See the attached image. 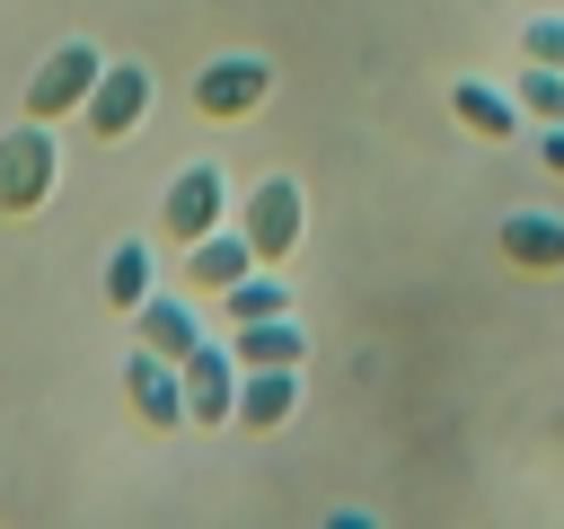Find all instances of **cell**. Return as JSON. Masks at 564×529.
I'll list each match as a JSON object with an SVG mask.
<instances>
[{
	"instance_id": "11",
	"label": "cell",
	"mask_w": 564,
	"mask_h": 529,
	"mask_svg": "<svg viewBox=\"0 0 564 529\" xmlns=\"http://www.w3.org/2000/svg\"><path fill=\"white\" fill-rule=\"evenodd\" d=\"M203 335H212V326L194 317V291H150V300L132 309V344H150V353H167V361H185Z\"/></svg>"
},
{
	"instance_id": "15",
	"label": "cell",
	"mask_w": 564,
	"mask_h": 529,
	"mask_svg": "<svg viewBox=\"0 0 564 529\" xmlns=\"http://www.w3.org/2000/svg\"><path fill=\"white\" fill-rule=\"evenodd\" d=\"M300 414V370H247L238 379V432H282Z\"/></svg>"
},
{
	"instance_id": "14",
	"label": "cell",
	"mask_w": 564,
	"mask_h": 529,
	"mask_svg": "<svg viewBox=\"0 0 564 529\" xmlns=\"http://www.w3.org/2000/svg\"><path fill=\"white\" fill-rule=\"evenodd\" d=\"M97 291H106V309H115V317H132V309L159 291V247H150V238H115V247H106Z\"/></svg>"
},
{
	"instance_id": "1",
	"label": "cell",
	"mask_w": 564,
	"mask_h": 529,
	"mask_svg": "<svg viewBox=\"0 0 564 529\" xmlns=\"http://www.w3.org/2000/svg\"><path fill=\"white\" fill-rule=\"evenodd\" d=\"M229 212H238V185H229L220 159H185V168H167V194H159V238H167V247H194V238L229 229Z\"/></svg>"
},
{
	"instance_id": "3",
	"label": "cell",
	"mask_w": 564,
	"mask_h": 529,
	"mask_svg": "<svg viewBox=\"0 0 564 529\" xmlns=\"http://www.w3.org/2000/svg\"><path fill=\"white\" fill-rule=\"evenodd\" d=\"M97 71H106V44L97 35H62L35 71H26V88H18V106L35 115V123H70L79 106H88V88H97Z\"/></svg>"
},
{
	"instance_id": "10",
	"label": "cell",
	"mask_w": 564,
	"mask_h": 529,
	"mask_svg": "<svg viewBox=\"0 0 564 529\" xmlns=\"http://www.w3.org/2000/svg\"><path fill=\"white\" fill-rule=\"evenodd\" d=\"M449 115H458V132H476V141H520L529 132V115H520V88H494V79H449Z\"/></svg>"
},
{
	"instance_id": "18",
	"label": "cell",
	"mask_w": 564,
	"mask_h": 529,
	"mask_svg": "<svg viewBox=\"0 0 564 529\" xmlns=\"http://www.w3.org/2000/svg\"><path fill=\"white\" fill-rule=\"evenodd\" d=\"M520 53H529V62H555V71H564V18H529V26H520Z\"/></svg>"
},
{
	"instance_id": "9",
	"label": "cell",
	"mask_w": 564,
	"mask_h": 529,
	"mask_svg": "<svg viewBox=\"0 0 564 529\" xmlns=\"http://www.w3.org/2000/svg\"><path fill=\"white\" fill-rule=\"evenodd\" d=\"M494 247H502V264H511V273L555 282V273H564V212L520 203V212H502V220H494Z\"/></svg>"
},
{
	"instance_id": "19",
	"label": "cell",
	"mask_w": 564,
	"mask_h": 529,
	"mask_svg": "<svg viewBox=\"0 0 564 529\" xmlns=\"http://www.w3.org/2000/svg\"><path fill=\"white\" fill-rule=\"evenodd\" d=\"M538 168H546V176H564V123H546V132H538Z\"/></svg>"
},
{
	"instance_id": "16",
	"label": "cell",
	"mask_w": 564,
	"mask_h": 529,
	"mask_svg": "<svg viewBox=\"0 0 564 529\" xmlns=\"http://www.w3.org/2000/svg\"><path fill=\"white\" fill-rule=\"evenodd\" d=\"M212 309H220L229 326H247V317H282V309H291V282H282V264H256V273H238Z\"/></svg>"
},
{
	"instance_id": "7",
	"label": "cell",
	"mask_w": 564,
	"mask_h": 529,
	"mask_svg": "<svg viewBox=\"0 0 564 529\" xmlns=\"http://www.w3.org/2000/svg\"><path fill=\"white\" fill-rule=\"evenodd\" d=\"M176 370H185V423H194V432L238 423V379H247V361H238L220 335H203V344H194Z\"/></svg>"
},
{
	"instance_id": "2",
	"label": "cell",
	"mask_w": 564,
	"mask_h": 529,
	"mask_svg": "<svg viewBox=\"0 0 564 529\" xmlns=\"http://www.w3.org/2000/svg\"><path fill=\"white\" fill-rule=\"evenodd\" d=\"M53 185H62V141H53V123L18 115V123L0 132V220L44 212V203H53Z\"/></svg>"
},
{
	"instance_id": "8",
	"label": "cell",
	"mask_w": 564,
	"mask_h": 529,
	"mask_svg": "<svg viewBox=\"0 0 564 529\" xmlns=\"http://www.w3.org/2000/svg\"><path fill=\"white\" fill-rule=\"evenodd\" d=\"M123 406H132L141 432H185V370H176L167 353L132 344V361H123Z\"/></svg>"
},
{
	"instance_id": "5",
	"label": "cell",
	"mask_w": 564,
	"mask_h": 529,
	"mask_svg": "<svg viewBox=\"0 0 564 529\" xmlns=\"http://www.w3.org/2000/svg\"><path fill=\"white\" fill-rule=\"evenodd\" d=\"M185 97H194L203 123H247V115H264V97H273V62H264V53H212Z\"/></svg>"
},
{
	"instance_id": "6",
	"label": "cell",
	"mask_w": 564,
	"mask_h": 529,
	"mask_svg": "<svg viewBox=\"0 0 564 529\" xmlns=\"http://www.w3.org/2000/svg\"><path fill=\"white\" fill-rule=\"evenodd\" d=\"M150 97H159L150 62L106 53V71H97V88H88V106H79V132H88V141H132V132L150 123Z\"/></svg>"
},
{
	"instance_id": "13",
	"label": "cell",
	"mask_w": 564,
	"mask_h": 529,
	"mask_svg": "<svg viewBox=\"0 0 564 529\" xmlns=\"http://www.w3.org/2000/svg\"><path fill=\"white\" fill-rule=\"evenodd\" d=\"M229 353L247 361V370H300L308 361V326L282 309V317H247V326H229Z\"/></svg>"
},
{
	"instance_id": "17",
	"label": "cell",
	"mask_w": 564,
	"mask_h": 529,
	"mask_svg": "<svg viewBox=\"0 0 564 529\" xmlns=\"http://www.w3.org/2000/svg\"><path fill=\"white\" fill-rule=\"evenodd\" d=\"M511 88H520V115H529L538 132H546V123H564V71H555V62H529Z\"/></svg>"
},
{
	"instance_id": "12",
	"label": "cell",
	"mask_w": 564,
	"mask_h": 529,
	"mask_svg": "<svg viewBox=\"0 0 564 529\" xmlns=\"http://www.w3.org/2000/svg\"><path fill=\"white\" fill-rule=\"evenodd\" d=\"M238 273H256V247H247V229H238V220L185 247V291H194V300H220Z\"/></svg>"
},
{
	"instance_id": "4",
	"label": "cell",
	"mask_w": 564,
	"mask_h": 529,
	"mask_svg": "<svg viewBox=\"0 0 564 529\" xmlns=\"http://www.w3.org/2000/svg\"><path fill=\"white\" fill-rule=\"evenodd\" d=\"M238 229H247V247H256V264H291L300 256V238H308V194H300V176H256L247 194H238V212H229Z\"/></svg>"
}]
</instances>
